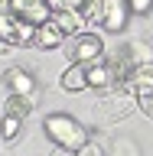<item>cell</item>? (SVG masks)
Instances as JSON below:
<instances>
[{"mask_svg":"<svg viewBox=\"0 0 153 156\" xmlns=\"http://www.w3.org/2000/svg\"><path fill=\"white\" fill-rule=\"evenodd\" d=\"M42 130H46V136L56 143V150H65V153H78V150L88 143V130L78 124L72 114H49L46 120H42Z\"/></svg>","mask_w":153,"mask_h":156,"instance_id":"1","label":"cell"},{"mask_svg":"<svg viewBox=\"0 0 153 156\" xmlns=\"http://www.w3.org/2000/svg\"><path fill=\"white\" fill-rule=\"evenodd\" d=\"M82 13L88 23H101L107 33H121L127 26V16H130L127 0H88Z\"/></svg>","mask_w":153,"mask_h":156,"instance_id":"2","label":"cell"},{"mask_svg":"<svg viewBox=\"0 0 153 156\" xmlns=\"http://www.w3.org/2000/svg\"><path fill=\"white\" fill-rule=\"evenodd\" d=\"M134 94H130V88L127 85H114V88H107L104 91V98L95 104V114H98V120L101 124H114V120H124L130 111H134Z\"/></svg>","mask_w":153,"mask_h":156,"instance_id":"3","label":"cell"},{"mask_svg":"<svg viewBox=\"0 0 153 156\" xmlns=\"http://www.w3.org/2000/svg\"><path fill=\"white\" fill-rule=\"evenodd\" d=\"M68 58H72V65H95V62H101L104 58V42H101V36L98 33H78L75 39H72V46H68Z\"/></svg>","mask_w":153,"mask_h":156,"instance_id":"4","label":"cell"},{"mask_svg":"<svg viewBox=\"0 0 153 156\" xmlns=\"http://www.w3.org/2000/svg\"><path fill=\"white\" fill-rule=\"evenodd\" d=\"M134 94V104L144 111L147 117H153V62L150 65H140L130 72V78L124 81Z\"/></svg>","mask_w":153,"mask_h":156,"instance_id":"5","label":"cell"},{"mask_svg":"<svg viewBox=\"0 0 153 156\" xmlns=\"http://www.w3.org/2000/svg\"><path fill=\"white\" fill-rule=\"evenodd\" d=\"M33 33H36V26L16 20L13 13H3V16H0V39H3L10 49L13 46H33Z\"/></svg>","mask_w":153,"mask_h":156,"instance_id":"6","label":"cell"},{"mask_svg":"<svg viewBox=\"0 0 153 156\" xmlns=\"http://www.w3.org/2000/svg\"><path fill=\"white\" fill-rule=\"evenodd\" d=\"M10 13L29 26H42L46 20H52V10L46 0H10Z\"/></svg>","mask_w":153,"mask_h":156,"instance_id":"7","label":"cell"},{"mask_svg":"<svg viewBox=\"0 0 153 156\" xmlns=\"http://www.w3.org/2000/svg\"><path fill=\"white\" fill-rule=\"evenodd\" d=\"M3 88H7L10 94L29 98L33 91H36V78L29 75L26 68H7V72H3Z\"/></svg>","mask_w":153,"mask_h":156,"instance_id":"8","label":"cell"},{"mask_svg":"<svg viewBox=\"0 0 153 156\" xmlns=\"http://www.w3.org/2000/svg\"><path fill=\"white\" fill-rule=\"evenodd\" d=\"M85 81L88 88H98V91H107V88H114L117 85V75H114V68H111V62H95V65H88L85 68Z\"/></svg>","mask_w":153,"mask_h":156,"instance_id":"9","label":"cell"},{"mask_svg":"<svg viewBox=\"0 0 153 156\" xmlns=\"http://www.w3.org/2000/svg\"><path fill=\"white\" fill-rule=\"evenodd\" d=\"M62 29L52 23V20H46L42 26H36V33H33V46L36 49H56V46H62Z\"/></svg>","mask_w":153,"mask_h":156,"instance_id":"10","label":"cell"},{"mask_svg":"<svg viewBox=\"0 0 153 156\" xmlns=\"http://www.w3.org/2000/svg\"><path fill=\"white\" fill-rule=\"evenodd\" d=\"M52 23L62 29V36H78L88 20H85V13L78 10V13H52Z\"/></svg>","mask_w":153,"mask_h":156,"instance_id":"11","label":"cell"},{"mask_svg":"<svg viewBox=\"0 0 153 156\" xmlns=\"http://www.w3.org/2000/svg\"><path fill=\"white\" fill-rule=\"evenodd\" d=\"M124 58L130 62V68L150 65V62H153V49H150V42H127V49H124Z\"/></svg>","mask_w":153,"mask_h":156,"instance_id":"12","label":"cell"},{"mask_svg":"<svg viewBox=\"0 0 153 156\" xmlns=\"http://www.w3.org/2000/svg\"><path fill=\"white\" fill-rule=\"evenodd\" d=\"M59 85H62V91H85L88 81H85V68L82 65H68L65 72H62V78H59Z\"/></svg>","mask_w":153,"mask_h":156,"instance_id":"13","label":"cell"},{"mask_svg":"<svg viewBox=\"0 0 153 156\" xmlns=\"http://www.w3.org/2000/svg\"><path fill=\"white\" fill-rule=\"evenodd\" d=\"M33 107H36L33 94H29V98H23V94H10V98H7V114L16 117V120L29 117V114H33Z\"/></svg>","mask_w":153,"mask_h":156,"instance_id":"14","label":"cell"},{"mask_svg":"<svg viewBox=\"0 0 153 156\" xmlns=\"http://www.w3.org/2000/svg\"><path fill=\"white\" fill-rule=\"evenodd\" d=\"M20 127H23V120H16V117L3 114V120H0V140H3V143L16 140V136H20Z\"/></svg>","mask_w":153,"mask_h":156,"instance_id":"15","label":"cell"},{"mask_svg":"<svg viewBox=\"0 0 153 156\" xmlns=\"http://www.w3.org/2000/svg\"><path fill=\"white\" fill-rule=\"evenodd\" d=\"M46 3L52 13H78V10H85L88 0H46Z\"/></svg>","mask_w":153,"mask_h":156,"instance_id":"16","label":"cell"},{"mask_svg":"<svg viewBox=\"0 0 153 156\" xmlns=\"http://www.w3.org/2000/svg\"><path fill=\"white\" fill-rule=\"evenodd\" d=\"M127 10L137 13V16H144V13H150V10H153V0H127Z\"/></svg>","mask_w":153,"mask_h":156,"instance_id":"17","label":"cell"},{"mask_svg":"<svg viewBox=\"0 0 153 156\" xmlns=\"http://www.w3.org/2000/svg\"><path fill=\"white\" fill-rule=\"evenodd\" d=\"M114 153H117V156H140V153H137V146L130 143V140H117V143H114Z\"/></svg>","mask_w":153,"mask_h":156,"instance_id":"18","label":"cell"},{"mask_svg":"<svg viewBox=\"0 0 153 156\" xmlns=\"http://www.w3.org/2000/svg\"><path fill=\"white\" fill-rule=\"evenodd\" d=\"M72 156H104V150H101L98 143H85L78 153H72Z\"/></svg>","mask_w":153,"mask_h":156,"instance_id":"19","label":"cell"},{"mask_svg":"<svg viewBox=\"0 0 153 156\" xmlns=\"http://www.w3.org/2000/svg\"><path fill=\"white\" fill-rule=\"evenodd\" d=\"M3 13H10V0H0V16Z\"/></svg>","mask_w":153,"mask_h":156,"instance_id":"20","label":"cell"},{"mask_svg":"<svg viewBox=\"0 0 153 156\" xmlns=\"http://www.w3.org/2000/svg\"><path fill=\"white\" fill-rule=\"evenodd\" d=\"M49 156H72V153H65V150H52Z\"/></svg>","mask_w":153,"mask_h":156,"instance_id":"21","label":"cell"},{"mask_svg":"<svg viewBox=\"0 0 153 156\" xmlns=\"http://www.w3.org/2000/svg\"><path fill=\"white\" fill-rule=\"evenodd\" d=\"M7 49H10V46H7V42H3V39H0V52H7Z\"/></svg>","mask_w":153,"mask_h":156,"instance_id":"22","label":"cell"}]
</instances>
